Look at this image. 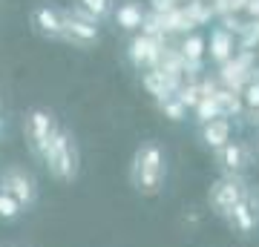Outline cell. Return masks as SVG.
Masks as SVG:
<instances>
[{"label": "cell", "instance_id": "1", "mask_svg": "<svg viewBox=\"0 0 259 247\" xmlns=\"http://www.w3.org/2000/svg\"><path fill=\"white\" fill-rule=\"evenodd\" d=\"M130 181L139 195H158L167 181V153L158 141H141V146L133 156Z\"/></svg>", "mask_w": 259, "mask_h": 247}, {"label": "cell", "instance_id": "2", "mask_svg": "<svg viewBox=\"0 0 259 247\" xmlns=\"http://www.w3.org/2000/svg\"><path fill=\"white\" fill-rule=\"evenodd\" d=\"M44 164L49 167V175L61 184H72L78 178V167H81V156H78V144L69 129H61L52 135L49 146L44 150Z\"/></svg>", "mask_w": 259, "mask_h": 247}, {"label": "cell", "instance_id": "3", "mask_svg": "<svg viewBox=\"0 0 259 247\" xmlns=\"http://www.w3.org/2000/svg\"><path fill=\"white\" fill-rule=\"evenodd\" d=\"M248 195V184L242 181V175H222L210 184V192H207V204L210 210L219 216V219H228V213L236 207Z\"/></svg>", "mask_w": 259, "mask_h": 247}, {"label": "cell", "instance_id": "4", "mask_svg": "<svg viewBox=\"0 0 259 247\" xmlns=\"http://www.w3.org/2000/svg\"><path fill=\"white\" fill-rule=\"evenodd\" d=\"M0 190L9 192L23 210H32V207L37 204V181H35V175L29 173V170H23V167H18V164H12V167L3 170V175H0Z\"/></svg>", "mask_w": 259, "mask_h": 247}, {"label": "cell", "instance_id": "5", "mask_svg": "<svg viewBox=\"0 0 259 247\" xmlns=\"http://www.w3.org/2000/svg\"><path fill=\"white\" fill-rule=\"evenodd\" d=\"M23 129H26V144L29 150H32V156H44V150L49 146V141H52V135L58 132V121L55 115L49 110H44V107H35V110L26 112V124H23Z\"/></svg>", "mask_w": 259, "mask_h": 247}, {"label": "cell", "instance_id": "6", "mask_svg": "<svg viewBox=\"0 0 259 247\" xmlns=\"http://www.w3.org/2000/svg\"><path fill=\"white\" fill-rule=\"evenodd\" d=\"M253 161V150L245 141H228L225 146L216 150V167L225 175H242Z\"/></svg>", "mask_w": 259, "mask_h": 247}, {"label": "cell", "instance_id": "7", "mask_svg": "<svg viewBox=\"0 0 259 247\" xmlns=\"http://www.w3.org/2000/svg\"><path fill=\"white\" fill-rule=\"evenodd\" d=\"M98 26H95L93 20L87 18H64V29H61V40L72 46H81V49H90V46L98 43Z\"/></svg>", "mask_w": 259, "mask_h": 247}, {"label": "cell", "instance_id": "8", "mask_svg": "<svg viewBox=\"0 0 259 247\" xmlns=\"http://www.w3.org/2000/svg\"><path fill=\"white\" fill-rule=\"evenodd\" d=\"M225 221H228L239 236H250V233L259 227V202L253 204V199H250V192H248V195H245V199L228 213V219Z\"/></svg>", "mask_w": 259, "mask_h": 247}, {"label": "cell", "instance_id": "9", "mask_svg": "<svg viewBox=\"0 0 259 247\" xmlns=\"http://www.w3.org/2000/svg\"><path fill=\"white\" fill-rule=\"evenodd\" d=\"M32 26L40 37H49V40H61V29H64V15L52 6H37L32 12Z\"/></svg>", "mask_w": 259, "mask_h": 247}, {"label": "cell", "instance_id": "10", "mask_svg": "<svg viewBox=\"0 0 259 247\" xmlns=\"http://www.w3.org/2000/svg\"><path fill=\"white\" fill-rule=\"evenodd\" d=\"M231 132H233V129H231V118H228V115H219V118L202 124V141L210 146L213 153L231 141Z\"/></svg>", "mask_w": 259, "mask_h": 247}, {"label": "cell", "instance_id": "11", "mask_svg": "<svg viewBox=\"0 0 259 247\" xmlns=\"http://www.w3.org/2000/svg\"><path fill=\"white\" fill-rule=\"evenodd\" d=\"M130 61H133L136 69L150 66L153 61H156V43H153L150 37H144V35H136L133 40H130Z\"/></svg>", "mask_w": 259, "mask_h": 247}, {"label": "cell", "instance_id": "12", "mask_svg": "<svg viewBox=\"0 0 259 247\" xmlns=\"http://www.w3.org/2000/svg\"><path fill=\"white\" fill-rule=\"evenodd\" d=\"M112 18H115V26H121L124 32H139L141 23H144V9L139 3H121L112 12Z\"/></svg>", "mask_w": 259, "mask_h": 247}, {"label": "cell", "instance_id": "13", "mask_svg": "<svg viewBox=\"0 0 259 247\" xmlns=\"http://www.w3.org/2000/svg\"><path fill=\"white\" fill-rule=\"evenodd\" d=\"M78 12H81L87 20H101L112 12V0H78Z\"/></svg>", "mask_w": 259, "mask_h": 247}, {"label": "cell", "instance_id": "14", "mask_svg": "<svg viewBox=\"0 0 259 247\" xmlns=\"http://www.w3.org/2000/svg\"><path fill=\"white\" fill-rule=\"evenodd\" d=\"M231 46H233L231 37L225 35V32H213V35H210V49H207V52H210L213 61L225 64V61L231 58Z\"/></svg>", "mask_w": 259, "mask_h": 247}, {"label": "cell", "instance_id": "15", "mask_svg": "<svg viewBox=\"0 0 259 247\" xmlns=\"http://www.w3.org/2000/svg\"><path fill=\"white\" fill-rule=\"evenodd\" d=\"M23 213H26V210H23V207H20V204L12 199L9 192L0 190V221H3V224H12V221H18Z\"/></svg>", "mask_w": 259, "mask_h": 247}, {"label": "cell", "instance_id": "16", "mask_svg": "<svg viewBox=\"0 0 259 247\" xmlns=\"http://www.w3.org/2000/svg\"><path fill=\"white\" fill-rule=\"evenodd\" d=\"M196 115H199V121H202V124H207V121H213V118H219V115H222V110H219V98H204V101H199Z\"/></svg>", "mask_w": 259, "mask_h": 247}, {"label": "cell", "instance_id": "17", "mask_svg": "<svg viewBox=\"0 0 259 247\" xmlns=\"http://www.w3.org/2000/svg\"><path fill=\"white\" fill-rule=\"evenodd\" d=\"M202 55H204V37H199V35L187 37L185 40V58L187 61H199Z\"/></svg>", "mask_w": 259, "mask_h": 247}, {"label": "cell", "instance_id": "18", "mask_svg": "<svg viewBox=\"0 0 259 247\" xmlns=\"http://www.w3.org/2000/svg\"><path fill=\"white\" fill-rule=\"evenodd\" d=\"M164 110L173 115V121H182V115H185V110H182V104H164Z\"/></svg>", "mask_w": 259, "mask_h": 247}, {"label": "cell", "instance_id": "19", "mask_svg": "<svg viewBox=\"0 0 259 247\" xmlns=\"http://www.w3.org/2000/svg\"><path fill=\"white\" fill-rule=\"evenodd\" d=\"M248 101H250V107H256L259 110V86H250L248 89Z\"/></svg>", "mask_w": 259, "mask_h": 247}, {"label": "cell", "instance_id": "20", "mask_svg": "<svg viewBox=\"0 0 259 247\" xmlns=\"http://www.w3.org/2000/svg\"><path fill=\"white\" fill-rule=\"evenodd\" d=\"M256 156H259V146H256Z\"/></svg>", "mask_w": 259, "mask_h": 247}, {"label": "cell", "instance_id": "21", "mask_svg": "<svg viewBox=\"0 0 259 247\" xmlns=\"http://www.w3.org/2000/svg\"><path fill=\"white\" fill-rule=\"evenodd\" d=\"M0 127H3V124H0Z\"/></svg>", "mask_w": 259, "mask_h": 247}]
</instances>
